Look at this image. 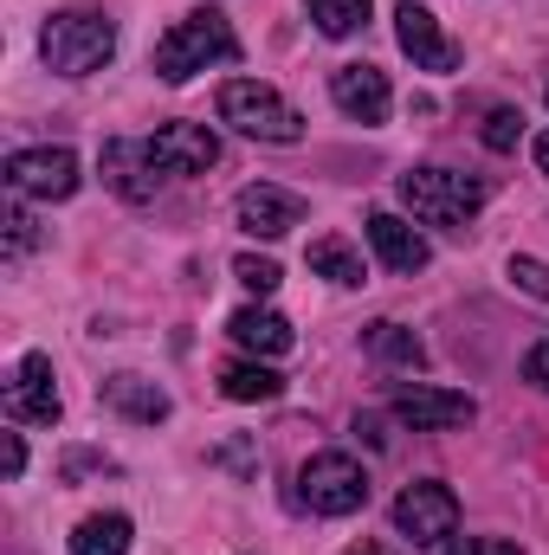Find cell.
Here are the masks:
<instances>
[{
    "instance_id": "obj_1",
    "label": "cell",
    "mask_w": 549,
    "mask_h": 555,
    "mask_svg": "<svg viewBox=\"0 0 549 555\" xmlns=\"http://www.w3.org/2000/svg\"><path fill=\"white\" fill-rule=\"evenodd\" d=\"M39 59L59 78H91L117 59V20L91 13V7H65L39 26Z\"/></svg>"
},
{
    "instance_id": "obj_2",
    "label": "cell",
    "mask_w": 549,
    "mask_h": 555,
    "mask_svg": "<svg viewBox=\"0 0 549 555\" xmlns=\"http://www.w3.org/2000/svg\"><path fill=\"white\" fill-rule=\"evenodd\" d=\"M227 59H240V33H233L227 13H214V7L181 13V20L155 39V78H162V85H188L194 72L227 65Z\"/></svg>"
},
{
    "instance_id": "obj_3",
    "label": "cell",
    "mask_w": 549,
    "mask_h": 555,
    "mask_svg": "<svg viewBox=\"0 0 549 555\" xmlns=\"http://www.w3.org/2000/svg\"><path fill=\"white\" fill-rule=\"evenodd\" d=\"M395 188H401V207L420 227H465L485 207V181L478 175H452V168H408Z\"/></svg>"
},
{
    "instance_id": "obj_4",
    "label": "cell",
    "mask_w": 549,
    "mask_h": 555,
    "mask_svg": "<svg viewBox=\"0 0 549 555\" xmlns=\"http://www.w3.org/2000/svg\"><path fill=\"white\" fill-rule=\"evenodd\" d=\"M220 124H233L240 137H253V142H297L304 137L297 104H284L272 85H259V78H227L220 85Z\"/></svg>"
},
{
    "instance_id": "obj_5",
    "label": "cell",
    "mask_w": 549,
    "mask_h": 555,
    "mask_svg": "<svg viewBox=\"0 0 549 555\" xmlns=\"http://www.w3.org/2000/svg\"><path fill=\"white\" fill-rule=\"evenodd\" d=\"M297 498L317 511V517H356L369 504V472L349 459V452H317L304 459L297 472Z\"/></svg>"
},
{
    "instance_id": "obj_6",
    "label": "cell",
    "mask_w": 549,
    "mask_h": 555,
    "mask_svg": "<svg viewBox=\"0 0 549 555\" xmlns=\"http://www.w3.org/2000/svg\"><path fill=\"white\" fill-rule=\"evenodd\" d=\"M395 530L408 537L413 550H439L452 530H459V498L439 485V478H420L395 498Z\"/></svg>"
},
{
    "instance_id": "obj_7",
    "label": "cell",
    "mask_w": 549,
    "mask_h": 555,
    "mask_svg": "<svg viewBox=\"0 0 549 555\" xmlns=\"http://www.w3.org/2000/svg\"><path fill=\"white\" fill-rule=\"evenodd\" d=\"M78 155L72 149H13L7 155V188L26 201H72L78 194Z\"/></svg>"
},
{
    "instance_id": "obj_8",
    "label": "cell",
    "mask_w": 549,
    "mask_h": 555,
    "mask_svg": "<svg viewBox=\"0 0 549 555\" xmlns=\"http://www.w3.org/2000/svg\"><path fill=\"white\" fill-rule=\"evenodd\" d=\"M65 414V401H59V388H52V356H20V369L7 375V420H20V426H59Z\"/></svg>"
},
{
    "instance_id": "obj_9",
    "label": "cell",
    "mask_w": 549,
    "mask_h": 555,
    "mask_svg": "<svg viewBox=\"0 0 549 555\" xmlns=\"http://www.w3.org/2000/svg\"><path fill=\"white\" fill-rule=\"evenodd\" d=\"M395 420L413 426V433H452V426H465V420L478 414V401L472 395H452V388H426V382H413V388H395Z\"/></svg>"
},
{
    "instance_id": "obj_10",
    "label": "cell",
    "mask_w": 549,
    "mask_h": 555,
    "mask_svg": "<svg viewBox=\"0 0 549 555\" xmlns=\"http://www.w3.org/2000/svg\"><path fill=\"white\" fill-rule=\"evenodd\" d=\"M330 98H336V111L349 117V124H388V111H395V91H388V78L375 72V65H336L330 72Z\"/></svg>"
},
{
    "instance_id": "obj_11",
    "label": "cell",
    "mask_w": 549,
    "mask_h": 555,
    "mask_svg": "<svg viewBox=\"0 0 549 555\" xmlns=\"http://www.w3.org/2000/svg\"><path fill=\"white\" fill-rule=\"evenodd\" d=\"M98 162H104V181H111L130 207L155 201V188H162V175H168V168L155 162V149H149V142H130V137H111Z\"/></svg>"
},
{
    "instance_id": "obj_12",
    "label": "cell",
    "mask_w": 549,
    "mask_h": 555,
    "mask_svg": "<svg viewBox=\"0 0 549 555\" xmlns=\"http://www.w3.org/2000/svg\"><path fill=\"white\" fill-rule=\"evenodd\" d=\"M395 39H401V52L413 59V72H452L459 65V46L439 33V20L426 13V7H413L401 0V13H395Z\"/></svg>"
},
{
    "instance_id": "obj_13",
    "label": "cell",
    "mask_w": 549,
    "mask_h": 555,
    "mask_svg": "<svg viewBox=\"0 0 549 555\" xmlns=\"http://www.w3.org/2000/svg\"><path fill=\"white\" fill-rule=\"evenodd\" d=\"M149 149H155V162H162L168 175H207V168L220 162V137H214L207 124H162V130L149 137Z\"/></svg>"
},
{
    "instance_id": "obj_14",
    "label": "cell",
    "mask_w": 549,
    "mask_h": 555,
    "mask_svg": "<svg viewBox=\"0 0 549 555\" xmlns=\"http://www.w3.org/2000/svg\"><path fill=\"white\" fill-rule=\"evenodd\" d=\"M240 227L253 233V240H284L297 220H304V201L291 194V188H272V181H253L246 194H240Z\"/></svg>"
},
{
    "instance_id": "obj_15",
    "label": "cell",
    "mask_w": 549,
    "mask_h": 555,
    "mask_svg": "<svg viewBox=\"0 0 549 555\" xmlns=\"http://www.w3.org/2000/svg\"><path fill=\"white\" fill-rule=\"evenodd\" d=\"M369 246H375V259L388 272H426V259H433V246L413 233L401 214H369Z\"/></svg>"
},
{
    "instance_id": "obj_16",
    "label": "cell",
    "mask_w": 549,
    "mask_h": 555,
    "mask_svg": "<svg viewBox=\"0 0 549 555\" xmlns=\"http://www.w3.org/2000/svg\"><path fill=\"white\" fill-rule=\"evenodd\" d=\"M227 336L246 349V356H259V362H272V356H284L297 336H291V323L278 317V310H266V304H246V310H233L227 317Z\"/></svg>"
},
{
    "instance_id": "obj_17",
    "label": "cell",
    "mask_w": 549,
    "mask_h": 555,
    "mask_svg": "<svg viewBox=\"0 0 549 555\" xmlns=\"http://www.w3.org/2000/svg\"><path fill=\"white\" fill-rule=\"evenodd\" d=\"M104 408H117L124 420H142V426H155V420H168V395L155 388V382H142V375H111L104 382Z\"/></svg>"
},
{
    "instance_id": "obj_18",
    "label": "cell",
    "mask_w": 549,
    "mask_h": 555,
    "mask_svg": "<svg viewBox=\"0 0 549 555\" xmlns=\"http://www.w3.org/2000/svg\"><path fill=\"white\" fill-rule=\"evenodd\" d=\"M220 395L240 401V408H253V401H278V395H284V375L266 369V362H227V369H220Z\"/></svg>"
},
{
    "instance_id": "obj_19",
    "label": "cell",
    "mask_w": 549,
    "mask_h": 555,
    "mask_svg": "<svg viewBox=\"0 0 549 555\" xmlns=\"http://www.w3.org/2000/svg\"><path fill=\"white\" fill-rule=\"evenodd\" d=\"M72 555H130V517L124 511H98L72 530Z\"/></svg>"
},
{
    "instance_id": "obj_20",
    "label": "cell",
    "mask_w": 549,
    "mask_h": 555,
    "mask_svg": "<svg viewBox=\"0 0 549 555\" xmlns=\"http://www.w3.org/2000/svg\"><path fill=\"white\" fill-rule=\"evenodd\" d=\"M362 343H369V356H382V362H395V369H426V343H420L413 330H401V323H369Z\"/></svg>"
},
{
    "instance_id": "obj_21",
    "label": "cell",
    "mask_w": 549,
    "mask_h": 555,
    "mask_svg": "<svg viewBox=\"0 0 549 555\" xmlns=\"http://www.w3.org/2000/svg\"><path fill=\"white\" fill-rule=\"evenodd\" d=\"M304 7H310L323 39H349V33L369 26V0H304Z\"/></svg>"
},
{
    "instance_id": "obj_22",
    "label": "cell",
    "mask_w": 549,
    "mask_h": 555,
    "mask_svg": "<svg viewBox=\"0 0 549 555\" xmlns=\"http://www.w3.org/2000/svg\"><path fill=\"white\" fill-rule=\"evenodd\" d=\"M310 272L330 278V284H362V259H356L343 240H317V246H310Z\"/></svg>"
},
{
    "instance_id": "obj_23",
    "label": "cell",
    "mask_w": 549,
    "mask_h": 555,
    "mask_svg": "<svg viewBox=\"0 0 549 555\" xmlns=\"http://www.w3.org/2000/svg\"><path fill=\"white\" fill-rule=\"evenodd\" d=\"M33 246H39V220L26 207H7V266H20Z\"/></svg>"
},
{
    "instance_id": "obj_24",
    "label": "cell",
    "mask_w": 549,
    "mask_h": 555,
    "mask_svg": "<svg viewBox=\"0 0 549 555\" xmlns=\"http://www.w3.org/2000/svg\"><path fill=\"white\" fill-rule=\"evenodd\" d=\"M233 278H240V284H246V291H259V297H272L278 291V266L272 259H259V253H240V259H233Z\"/></svg>"
},
{
    "instance_id": "obj_25",
    "label": "cell",
    "mask_w": 549,
    "mask_h": 555,
    "mask_svg": "<svg viewBox=\"0 0 549 555\" xmlns=\"http://www.w3.org/2000/svg\"><path fill=\"white\" fill-rule=\"evenodd\" d=\"M524 137V111H491L485 117V149H498V155H511Z\"/></svg>"
},
{
    "instance_id": "obj_26",
    "label": "cell",
    "mask_w": 549,
    "mask_h": 555,
    "mask_svg": "<svg viewBox=\"0 0 549 555\" xmlns=\"http://www.w3.org/2000/svg\"><path fill=\"white\" fill-rule=\"evenodd\" d=\"M511 284H518V291H531V297H544V304H549V266H544V259L518 253V259H511Z\"/></svg>"
},
{
    "instance_id": "obj_27",
    "label": "cell",
    "mask_w": 549,
    "mask_h": 555,
    "mask_svg": "<svg viewBox=\"0 0 549 555\" xmlns=\"http://www.w3.org/2000/svg\"><path fill=\"white\" fill-rule=\"evenodd\" d=\"M446 555H524V550L505 543V537H465V543H452Z\"/></svg>"
},
{
    "instance_id": "obj_28",
    "label": "cell",
    "mask_w": 549,
    "mask_h": 555,
    "mask_svg": "<svg viewBox=\"0 0 549 555\" xmlns=\"http://www.w3.org/2000/svg\"><path fill=\"white\" fill-rule=\"evenodd\" d=\"M0 472H7V478L26 472V446H20V433H0Z\"/></svg>"
},
{
    "instance_id": "obj_29",
    "label": "cell",
    "mask_w": 549,
    "mask_h": 555,
    "mask_svg": "<svg viewBox=\"0 0 549 555\" xmlns=\"http://www.w3.org/2000/svg\"><path fill=\"white\" fill-rule=\"evenodd\" d=\"M524 382H537V388L549 395V336L531 349V356H524Z\"/></svg>"
},
{
    "instance_id": "obj_30",
    "label": "cell",
    "mask_w": 549,
    "mask_h": 555,
    "mask_svg": "<svg viewBox=\"0 0 549 555\" xmlns=\"http://www.w3.org/2000/svg\"><path fill=\"white\" fill-rule=\"evenodd\" d=\"M531 155H537V168H544V175H549V130H544V137H537V142H531Z\"/></svg>"
},
{
    "instance_id": "obj_31",
    "label": "cell",
    "mask_w": 549,
    "mask_h": 555,
    "mask_svg": "<svg viewBox=\"0 0 549 555\" xmlns=\"http://www.w3.org/2000/svg\"><path fill=\"white\" fill-rule=\"evenodd\" d=\"M343 555H388L382 543H356V550H343Z\"/></svg>"
}]
</instances>
